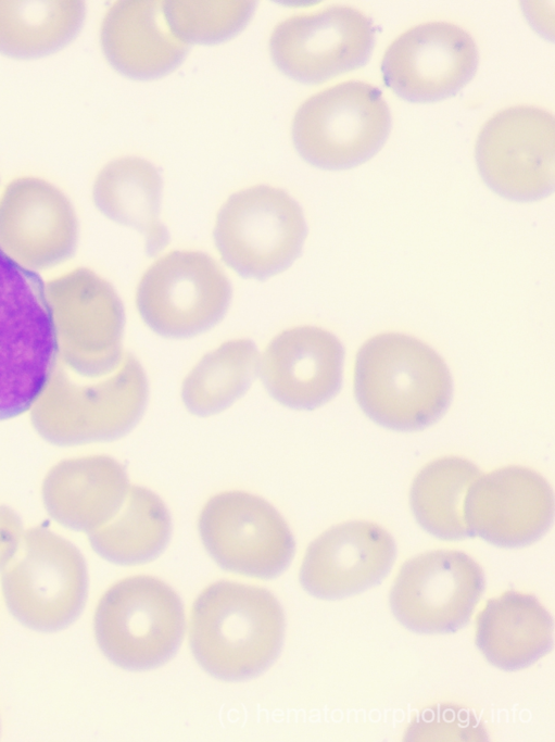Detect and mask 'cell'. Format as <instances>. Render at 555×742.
Returning a JSON list of instances; mask_svg holds the SVG:
<instances>
[{"instance_id":"obj_8","label":"cell","mask_w":555,"mask_h":742,"mask_svg":"<svg viewBox=\"0 0 555 742\" xmlns=\"http://www.w3.org/2000/svg\"><path fill=\"white\" fill-rule=\"evenodd\" d=\"M31 414L36 430L49 442L76 445L112 441L127 435L140 420L149 386L139 361L126 353L119 369L106 380L85 388L51 380Z\"/></svg>"},{"instance_id":"obj_9","label":"cell","mask_w":555,"mask_h":742,"mask_svg":"<svg viewBox=\"0 0 555 742\" xmlns=\"http://www.w3.org/2000/svg\"><path fill=\"white\" fill-rule=\"evenodd\" d=\"M232 290L219 265L200 251H172L143 274L136 304L155 334L173 339L200 335L226 314Z\"/></svg>"},{"instance_id":"obj_13","label":"cell","mask_w":555,"mask_h":742,"mask_svg":"<svg viewBox=\"0 0 555 742\" xmlns=\"http://www.w3.org/2000/svg\"><path fill=\"white\" fill-rule=\"evenodd\" d=\"M375 45L371 20L348 5L292 15L269 38L275 65L290 78L318 84L363 66Z\"/></svg>"},{"instance_id":"obj_29","label":"cell","mask_w":555,"mask_h":742,"mask_svg":"<svg viewBox=\"0 0 555 742\" xmlns=\"http://www.w3.org/2000/svg\"><path fill=\"white\" fill-rule=\"evenodd\" d=\"M22 540L20 517L9 507L0 506V570L15 555Z\"/></svg>"},{"instance_id":"obj_20","label":"cell","mask_w":555,"mask_h":742,"mask_svg":"<svg viewBox=\"0 0 555 742\" xmlns=\"http://www.w3.org/2000/svg\"><path fill=\"white\" fill-rule=\"evenodd\" d=\"M124 466L106 455L64 461L42 485L43 504L61 525L90 533L110 521L129 489Z\"/></svg>"},{"instance_id":"obj_11","label":"cell","mask_w":555,"mask_h":742,"mask_svg":"<svg viewBox=\"0 0 555 742\" xmlns=\"http://www.w3.org/2000/svg\"><path fill=\"white\" fill-rule=\"evenodd\" d=\"M202 543L223 569L273 579L290 565L293 535L279 512L244 491H224L203 506L198 521Z\"/></svg>"},{"instance_id":"obj_15","label":"cell","mask_w":555,"mask_h":742,"mask_svg":"<svg viewBox=\"0 0 555 742\" xmlns=\"http://www.w3.org/2000/svg\"><path fill=\"white\" fill-rule=\"evenodd\" d=\"M463 512L470 536L501 548H520L539 540L551 527L553 491L533 469L506 466L472 481Z\"/></svg>"},{"instance_id":"obj_28","label":"cell","mask_w":555,"mask_h":742,"mask_svg":"<svg viewBox=\"0 0 555 742\" xmlns=\"http://www.w3.org/2000/svg\"><path fill=\"white\" fill-rule=\"evenodd\" d=\"M254 10V1H164L171 30L187 45L230 39L247 26Z\"/></svg>"},{"instance_id":"obj_7","label":"cell","mask_w":555,"mask_h":742,"mask_svg":"<svg viewBox=\"0 0 555 742\" xmlns=\"http://www.w3.org/2000/svg\"><path fill=\"white\" fill-rule=\"evenodd\" d=\"M301 206L279 188L257 185L232 193L219 209L215 246L243 278L267 279L286 271L306 238Z\"/></svg>"},{"instance_id":"obj_17","label":"cell","mask_w":555,"mask_h":742,"mask_svg":"<svg viewBox=\"0 0 555 742\" xmlns=\"http://www.w3.org/2000/svg\"><path fill=\"white\" fill-rule=\"evenodd\" d=\"M344 349L330 331L316 326L283 330L267 345L260 374L270 397L289 408L314 410L342 385Z\"/></svg>"},{"instance_id":"obj_3","label":"cell","mask_w":555,"mask_h":742,"mask_svg":"<svg viewBox=\"0 0 555 742\" xmlns=\"http://www.w3.org/2000/svg\"><path fill=\"white\" fill-rule=\"evenodd\" d=\"M59 339L41 277L0 247V422L18 416L53 377Z\"/></svg>"},{"instance_id":"obj_16","label":"cell","mask_w":555,"mask_h":742,"mask_svg":"<svg viewBox=\"0 0 555 742\" xmlns=\"http://www.w3.org/2000/svg\"><path fill=\"white\" fill-rule=\"evenodd\" d=\"M395 556V542L381 526L345 521L311 542L301 564L300 583L315 598L343 599L378 584Z\"/></svg>"},{"instance_id":"obj_21","label":"cell","mask_w":555,"mask_h":742,"mask_svg":"<svg viewBox=\"0 0 555 742\" xmlns=\"http://www.w3.org/2000/svg\"><path fill=\"white\" fill-rule=\"evenodd\" d=\"M476 645L497 668L529 667L552 649V616L534 595L505 591L478 614Z\"/></svg>"},{"instance_id":"obj_4","label":"cell","mask_w":555,"mask_h":742,"mask_svg":"<svg viewBox=\"0 0 555 742\" xmlns=\"http://www.w3.org/2000/svg\"><path fill=\"white\" fill-rule=\"evenodd\" d=\"M186 619L178 594L146 575L125 578L100 599L93 628L102 653L127 670H148L167 663L179 649Z\"/></svg>"},{"instance_id":"obj_26","label":"cell","mask_w":555,"mask_h":742,"mask_svg":"<svg viewBox=\"0 0 555 742\" xmlns=\"http://www.w3.org/2000/svg\"><path fill=\"white\" fill-rule=\"evenodd\" d=\"M479 468L459 456H444L424 466L412 482L409 503L417 523L442 540L470 533L464 520V500Z\"/></svg>"},{"instance_id":"obj_2","label":"cell","mask_w":555,"mask_h":742,"mask_svg":"<svg viewBox=\"0 0 555 742\" xmlns=\"http://www.w3.org/2000/svg\"><path fill=\"white\" fill-rule=\"evenodd\" d=\"M354 394L363 412L378 425L417 431L439 420L453 394L443 359L419 339L383 332L358 350Z\"/></svg>"},{"instance_id":"obj_1","label":"cell","mask_w":555,"mask_h":742,"mask_svg":"<svg viewBox=\"0 0 555 742\" xmlns=\"http://www.w3.org/2000/svg\"><path fill=\"white\" fill-rule=\"evenodd\" d=\"M285 615L266 589L217 581L195 599L189 625L191 652L211 676L242 681L265 671L279 655Z\"/></svg>"},{"instance_id":"obj_18","label":"cell","mask_w":555,"mask_h":742,"mask_svg":"<svg viewBox=\"0 0 555 742\" xmlns=\"http://www.w3.org/2000/svg\"><path fill=\"white\" fill-rule=\"evenodd\" d=\"M77 221L66 197L33 177L12 181L0 200V247L33 265L71 254Z\"/></svg>"},{"instance_id":"obj_25","label":"cell","mask_w":555,"mask_h":742,"mask_svg":"<svg viewBox=\"0 0 555 742\" xmlns=\"http://www.w3.org/2000/svg\"><path fill=\"white\" fill-rule=\"evenodd\" d=\"M83 1H0V53L34 59L53 53L80 30Z\"/></svg>"},{"instance_id":"obj_23","label":"cell","mask_w":555,"mask_h":742,"mask_svg":"<svg viewBox=\"0 0 555 742\" xmlns=\"http://www.w3.org/2000/svg\"><path fill=\"white\" fill-rule=\"evenodd\" d=\"M162 178L157 168L138 156H124L108 163L93 185V201L110 219L138 230L144 237L146 252L155 255L168 243L161 223Z\"/></svg>"},{"instance_id":"obj_12","label":"cell","mask_w":555,"mask_h":742,"mask_svg":"<svg viewBox=\"0 0 555 742\" xmlns=\"http://www.w3.org/2000/svg\"><path fill=\"white\" fill-rule=\"evenodd\" d=\"M483 590L484 575L475 559L456 550H434L402 565L389 603L405 628L449 633L468 624Z\"/></svg>"},{"instance_id":"obj_10","label":"cell","mask_w":555,"mask_h":742,"mask_svg":"<svg viewBox=\"0 0 555 742\" xmlns=\"http://www.w3.org/2000/svg\"><path fill=\"white\" fill-rule=\"evenodd\" d=\"M555 123L534 105L503 109L478 134L475 158L480 176L495 193L518 202L537 201L554 189Z\"/></svg>"},{"instance_id":"obj_19","label":"cell","mask_w":555,"mask_h":742,"mask_svg":"<svg viewBox=\"0 0 555 742\" xmlns=\"http://www.w3.org/2000/svg\"><path fill=\"white\" fill-rule=\"evenodd\" d=\"M108 62L138 80L164 76L180 65L188 47L171 30L164 1L123 0L105 13L100 30Z\"/></svg>"},{"instance_id":"obj_22","label":"cell","mask_w":555,"mask_h":742,"mask_svg":"<svg viewBox=\"0 0 555 742\" xmlns=\"http://www.w3.org/2000/svg\"><path fill=\"white\" fill-rule=\"evenodd\" d=\"M74 332L62 338L65 360L88 377L113 372L123 361V304L113 287L91 272L77 276Z\"/></svg>"},{"instance_id":"obj_24","label":"cell","mask_w":555,"mask_h":742,"mask_svg":"<svg viewBox=\"0 0 555 742\" xmlns=\"http://www.w3.org/2000/svg\"><path fill=\"white\" fill-rule=\"evenodd\" d=\"M91 548L118 565H140L159 557L172 536L169 512L153 491L130 486L116 515L88 533Z\"/></svg>"},{"instance_id":"obj_6","label":"cell","mask_w":555,"mask_h":742,"mask_svg":"<svg viewBox=\"0 0 555 742\" xmlns=\"http://www.w3.org/2000/svg\"><path fill=\"white\" fill-rule=\"evenodd\" d=\"M2 593L10 613L26 627L61 630L81 613L88 593L85 559L70 541L45 527L29 529L4 567Z\"/></svg>"},{"instance_id":"obj_14","label":"cell","mask_w":555,"mask_h":742,"mask_svg":"<svg viewBox=\"0 0 555 742\" xmlns=\"http://www.w3.org/2000/svg\"><path fill=\"white\" fill-rule=\"evenodd\" d=\"M478 48L468 32L449 22L415 25L387 48L381 73L399 97L418 103L459 92L478 67Z\"/></svg>"},{"instance_id":"obj_27","label":"cell","mask_w":555,"mask_h":742,"mask_svg":"<svg viewBox=\"0 0 555 742\" xmlns=\"http://www.w3.org/2000/svg\"><path fill=\"white\" fill-rule=\"evenodd\" d=\"M260 354L250 339H234L206 353L185 378L181 400L193 415L223 412L251 387L260 370Z\"/></svg>"},{"instance_id":"obj_5","label":"cell","mask_w":555,"mask_h":742,"mask_svg":"<svg viewBox=\"0 0 555 742\" xmlns=\"http://www.w3.org/2000/svg\"><path fill=\"white\" fill-rule=\"evenodd\" d=\"M391 128L381 91L362 80H348L307 98L292 122V141L310 164L345 169L373 158Z\"/></svg>"}]
</instances>
